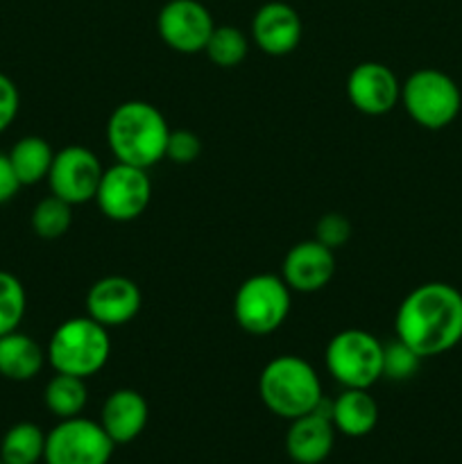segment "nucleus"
Here are the masks:
<instances>
[{"mask_svg":"<svg viewBox=\"0 0 462 464\" xmlns=\"http://www.w3.org/2000/svg\"><path fill=\"white\" fill-rule=\"evenodd\" d=\"M394 331L419 358L451 352L462 340V293L442 281L417 285L399 304Z\"/></svg>","mask_w":462,"mask_h":464,"instance_id":"f257e3e1","label":"nucleus"},{"mask_svg":"<svg viewBox=\"0 0 462 464\" xmlns=\"http://www.w3.org/2000/svg\"><path fill=\"white\" fill-rule=\"evenodd\" d=\"M168 136L170 127L163 113L143 100L118 104L107 122V143L116 161L145 170L166 159Z\"/></svg>","mask_w":462,"mask_h":464,"instance_id":"f03ea898","label":"nucleus"},{"mask_svg":"<svg viewBox=\"0 0 462 464\" xmlns=\"http://www.w3.org/2000/svg\"><path fill=\"white\" fill-rule=\"evenodd\" d=\"M258 397L272 415L293 421L315 411L324 394L311 362L299 356H276L261 370Z\"/></svg>","mask_w":462,"mask_h":464,"instance_id":"7ed1b4c3","label":"nucleus"},{"mask_svg":"<svg viewBox=\"0 0 462 464\" xmlns=\"http://www.w3.org/2000/svg\"><path fill=\"white\" fill-rule=\"evenodd\" d=\"M111 356V340L107 326L86 317H71L54 329L48 353L54 372L89 379L95 376Z\"/></svg>","mask_w":462,"mask_h":464,"instance_id":"20e7f679","label":"nucleus"},{"mask_svg":"<svg viewBox=\"0 0 462 464\" xmlns=\"http://www.w3.org/2000/svg\"><path fill=\"white\" fill-rule=\"evenodd\" d=\"M401 104L408 116L430 131L444 130L462 109L460 86L438 68H419L401 84Z\"/></svg>","mask_w":462,"mask_h":464,"instance_id":"39448f33","label":"nucleus"},{"mask_svg":"<svg viewBox=\"0 0 462 464\" xmlns=\"http://www.w3.org/2000/svg\"><path fill=\"white\" fill-rule=\"evenodd\" d=\"M324 362L342 388L370 390L383 379V343L361 329H344L329 340Z\"/></svg>","mask_w":462,"mask_h":464,"instance_id":"423d86ee","label":"nucleus"},{"mask_svg":"<svg viewBox=\"0 0 462 464\" xmlns=\"http://www.w3.org/2000/svg\"><path fill=\"white\" fill-rule=\"evenodd\" d=\"M290 293L276 275H254L238 285L234 297V317L249 335H270L288 320Z\"/></svg>","mask_w":462,"mask_h":464,"instance_id":"0eeeda50","label":"nucleus"},{"mask_svg":"<svg viewBox=\"0 0 462 464\" xmlns=\"http://www.w3.org/2000/svg\"><path fill=\"white\" fill-rule=\"evenodd\" d=\"M113 440L104 433L100 421L71 417L62 420L45 433V464H109Z\"/></svg>","mask_w":462,"mask_h":464,"instance_id":"6e6552de","label":"nucleus"},{"mask_svg":"<svg viewBox=\"0 0 462 464\" xmlns=\"http://www.w3.org/2000/svg\"><path fill=\"white\" fill-rule=\"evenodd\" d=\"M149 198H152V181L148 170L116 161V166L102 172L93 202L109 220L131 222L143 216Z\"/></svg>","mask_w":462,"mask_h":464,"instance_id":"1a4fd4ad","label":"nucleus"},{"mask_svg":"<svg viewBox=\"0 0 462 464\" xmlns=\"http://www.w3.org/2000/svg\"><path fill=\"white\" fill-rule=\"evenodd\" d=\"M102 163L84 145H68L54 152L53 166L48 172L50 193L62 198L71 207L95 199L100 179H102Z\"/></svg>","mask_w":462,"mask_h":464,"instance_id":"9d476101","label":"nucleus"},{"mask_svg":"<svg viewBox=\"0 0 462 464\" xmlns=\"http://www.w3.org/2000/svg\"><path fill=\"white\" fill-rule=\"evenodd\" d=\"M213 27L216 23L211 12L197 0H170L157 16V32L161 41L181 54L204 53Z\"/></svg>","mask_w":462,"mask_h":464,"instance_id":"9b49d317","label":"nucleus"},{"mask_svg":"<svg viewBox=\"0 0 462 464\" xmlns=\"http://www.w3.org/2000/svg\"><path fill=\"white\" fill-rule=\"evenodd\" d=\"M347 98L365 116H385L401 100V82L385 63L362 62L349 72Z\"/></svg>","mask_w":462,"mask_h":464,"instance_id":"f8f14e48","label":"nucleus"},{"mask_svg":"<svg viewBox=\"0 0 462 464\" xmlns=\"http://www.w3.org/2000/svg\"><path fill=\"white\" fill-rule=\"evenodd\" d=\"M143 304L139 285L127 276H102L86 293V315L107 329L134 320Z\"/></svg>","mask_w":462,"mask_h":464,"instance_id":"ddd939ff","label":"nucleus"},{"mask_svg":"<svg viewBox=\"0 0 462 464\" xmlns=\"http://www.w3.org/2000/svg\"><path fill=\"white\" fill-rule=\"evenodd\" d=\"M335 275V254L320 240L293 245L281 263V279L294 293H317L326 288Z\"/></svg>","mask_w":462,"mask_h":464,"instance_id":"4468645a","label":"nucleus"},{"mask_svg":"<svg viewBox=\"0 0 462 464\" xmlns=\"http://www.w3.org/2000/svg\"><path fill=\"white\" fill-rule=\"evenodd\" d=\"M303 25L299 14L290 5L265 3L252 21V39L270 57H284L299 45Z\"/></svg>","mask_w":462,"mask_h":464,"instance_id":"2eb2a0df","label":"nucleus"},{"mask_svg":"<svg viewBox=\"0 0 462 464\" xmlns=\"http://www.w3.org/2000/svg\"><path fill=\"white\" fill-rule=\"evenodd\" d=\"M335 426L331 417L313 411L290 421L285 433V451L297 464H322L335 444Z\"/></svg>","mask_w":462,"mask_h":464,"instance_id":"dca6fc26","label":"nucleus"},{"mask_svg":"<svg viewBox=\"0 0 462 464\" xmlns=\"http://www.w3.org/2000/svg\"><path fill=\"white\" fill-rule=\"evenodd\" d=\"M149 420L148 401L140 392L120 388L107 397L100 411V426L113 444H130L145 430Z\"/></svg>","mask_w":462,"mask_h":464,"instance_id":"f3484780","label":"nucleus"},{"mask_svg":"<svg viewBox=\"0 0 462 464\" xmlns=\"http://www.w3.org/2000/svg\"><path fill=\"white\" fill-rule=\"evenodd\" d=\"M331 421L347 438H365L379 424V403L370 390L344 388L331 401Z\"/></svg>","mask_w":462,"mask_h":464,"instance_id":"a211bd4d","label":"nucleus"},{"mask_svg":"<svg viewBox=\"0 0 462 464\" xmlns=\"http://www.w3.org/2000/svg\"><path fill=\"white\" fill-rule=\"evenodd\" d=\"M45 353L34 338L25 334H12L0 338V376L16 383H25L43 370Z\"/></svg>","mask_w":462,"mask_h":464,"instance_id":"6ab92c4d","label":"nucleus"},{"mask_svg":"<svg viewBox=\"0 0 462 464\" xmlns=\"http://www.w3.org/2000/svg\"><path fill=\"white\" fill-rule=\"evenodd\" d=\"M9 161L16 172L21 186H34L39 181L48 179L50 166H53L54 150L41 136H23L9 150Z\"/></svg>","mask_w":462,"mask_h":464,"instance_id":"aec40b11","label":"nucleus"},{"mask_svg":"<svg viewBox=\"0 0 462 464\" xmlns=\"http://www.w3.org/2000/svg\"><path fill=\"white\" fill-rule=\"evenodd\" d=\"M84 381L86 379H80V376L54 372V376L45 383L43 390L45 408L59 420L80 417L86 401H89V390H86Z\"/></svg>","mask_w":462,"mask_h":464,"instance_id":"412c9836","label":"nucleus"},{"mask_svg":"<svg viewBox=\"0 0 462 464\" xmlns=\"http://www.w3.org/2000/svg\"><path fill=\"white\" fill-rule=\"evenodd\" d=\"M45 453V433L32 421H18L0 442V460L5 464H39Z\"/></svg>","mask_w":462,"mask_h":464,"instance_id":"4be33fe9","label":"nucleus"},{"mask_svg":"<svg viewBox=\"0 0 462 464\" xmlns=\"http://www.w3.org/2000/svg\"><path fill=\"white\" fill-rule=\"evenodd\" d=\"M249 41L243 30L234 25H216L207 41V57L220 68H234L247 57Z\"/></svg>","mask_w":462,"mask_h":464,"instance_id":"5701e85b","label":"nucleus"},{"mask_svg":"<svg viewBox=\"0 0 462 464\" xmlns=\"http://www.w3.org/2000/svg\"><path fill=\"white\" fill-rule=\"evenodd\" d=\"M72 225V207L63 202L57 195H48L41 199L32 211V229L39 238L57 240L71 229Z\"/></svg>","mask_w":462,"mask_h":464,"instance_id":"b1692460","label":"nucleus"},{"mask_svg":"<svg viewBox=\"0 0 462 464\" xmlns=\"http://www.w3.org/2000/svg\"><path fill=\"white\" fill-rule=\"evenodd\" d=\"M25 308L27 295L18 276L0 270V338L18 331V324L25 317Z\"/></svg>","mask_w":462,"mask_h":464,"instance_id":"393cba45","label":"nucleus"},{"mask_svg":"<svg viewBox=\"0 0 462 464\" xmlns=\"http://www.w3.org/2000/svg\"><path fill=\"white\" fill-rule=\"evenodd\" d=\"M421 358L401 340L383 344V379L408 381L419 372Z\"/></svg>","mask_w":462,"mask_h":464,"instance_id":"a878e982","label":"nucleus"},{"mask_svg":"<svg viewBox=\"0 0 462 464\" xmlns=\"http://www.w3.org/2000/svg\"><path fill=\"white\" fill-rule=\"evenodd\" d=\"M202 154V140L195 131L190 130H170L166 145V159L186 166V163H193L195 159H199Z\"/></svg>","mask_w":462,"mask_h":464,"instance_id":"bb28decb","label":"nucleus"},{"mask_svg":"<svg viewBox=\"0 0 462 464\" xmlns=\"http://www.w3.org/2000/svg\"><path fill=\"white\" fill-rule=\"evenodd\" d=\"M349 236H351V222L342 213H326L324 218L317 220L315 240H320L329 249L342 247L349 240Z\"/></svg>","mask_w":462,"mask_h":464,"instance_id":"cd10ccee","label":"nucleus"},{"mask_svg":"<svg viewBox=\"0 0 462 464\" xmlns=\"http://www.w3.org/2000/svg\"><path fill=\"white\" fill-rule=\"evenodd\" d=\"M18 107H21L18 86L5 72H0V134L16 121Z\"/></svg>","mask_w":462,"mask_h":464,"instance_id":"c85d7f7f","label":"nucleus"},{"mask_svg":"<svg viewBox=\"0 0 462 464\" xmlns=\"http://www.w3.org/2000/svg\"><path fill=\"white\" fill-rule=\"evenodd\" d=\"M21 181H18L16 172H14L12 161L5 152H0V204H7L9 199L16 198Z\"/></svg>","mask_w":462,"mask_h":464,"instance_id":"c756f323","label":"nucleus"},{"mask_svg":"<svg viewBox=\"0 0 462 464\" xmlns=\"http://www.w3.org/2000/svg\"><path fill=\"white\" fill-rule=\"evenodd\" d=\"M0 464H5V462H3V460H0Z\"/></svg>","mask_w":462,"mask_h":464,"instance_id":"7c9ffc66","label":"nucleus"}]
</instances>
